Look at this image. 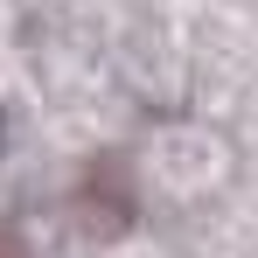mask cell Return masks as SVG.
<instances>
[{
    "instance_id": "obj_1",
    "label": "cell",
    "mask_w": 258,
    "mask_h": 258,
    "mask_svg": "<svg viewBox=\"0 0 258 258\" xmlns=\"http://www.w3.org/2000/svg\"><path fill=\"white\" fill-rule=\"evenodd\" d=\"M0 258H35V251H28V237H21V230H7V223H0Z\"/></svg>"
}]
</instances>
